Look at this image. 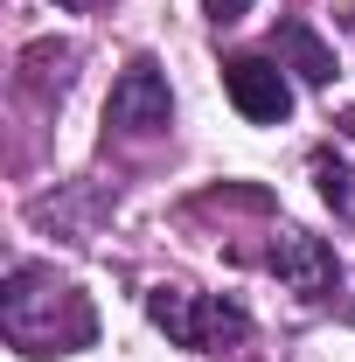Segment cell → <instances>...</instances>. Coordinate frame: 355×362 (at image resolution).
<instances>
[{
    "instance_id": "cell-1",
    "label": "cell",
    "mask_w": 355,
    "mask_h": 362,
    "mask_svg": "<svg viewBox=\"0 0 355 362\" xmlns=\"http://www.w3.org/2000/svg\"><path fill=\"white\" fill-rule=\"evenodd\" d=\"M0 327H7V341L21 356H70V349H91L98 314L49 265H14L7 286H0Z\"/></svg>"
},
{
    "instance_id": "cell-2",
    "label": "cell",
    "mask_w": 355,
    "mask_h": 362,
    "mask_svg": "<svg viewBox=\"0 0 355 362\" xmlns=\"http://www.w3.org/2000/svg\"><path fill=\"white\" fill-rule=\"evenodd\" d=\"M146 320H153L161 334H175L181 349H202V356H216V349H230V341L251 334V314H244L237 300H223V293H188V286H153V293H146Z\"/></svg>"
},
{
    "instance_id": "cell-3",
    "label": "cell",
    "mask_w": 355,
    "mask_h": 362,
    "mask_svg": "<svg viewBox=\"0 0 355 362\" xmlns=\"http://www.w3.org/2000/svg\"><path fill=\"white\" fill-rule=\"evenodd\" d=\"M105 126L119 139H153L175 126V98H168V77H161V63H126V77L112 84V98H105Z\"/></svg>"
},
{
    "instance_id": "cell-4",
    "label": "cell",
    "mask_w": 355,
    "mask_h": 362,
    "mask_svg": "<svg viewBox=\"0 0 355 362\" xmlns=\"http://www.w3.org/2000/svg\"><path fill=\"white\" fill-rule=\"evenodd\" d=\"M265 265L300 293V300H334L342 293V258H334V244H320L307 230H279L265 251Z\"/></svg>"
},
{
    "instance_id": "cell-5",
    "label": "cell",
    "mask_w": 355,
    "mask_h": 362,
    "mask_svg": "<svg viewBox=\"0 0 355 362\" xmlns=\"http://www.w3.org/2000/svg\"><path fill=\"white\" fill-rule=\"evenodd\" d=\"M223 90H230V105L251 126H279L293 112V84H286V70L272 56H230L223 63Z\"/></svg>"
},
{
    "instance_id": "cell-6",
    "label": "cell",
    "mask_w": 355,
    "mask_h": 362,
    "mask_svg": "<svg viewBox=\"0 0 355 362\" xmlns=\"http://www.w3.org/2000/svg\"><path fill=\"white\" fill-rule=\"evenodd\" d=\"M77 77V49L70 42H28L21 49V84L28 90H70Z\"/></svg>"
},
{
    "instance_id": "cell-7",
    "label": "cell",
    "mask_w": 355,
    "mask_h": 362,
    "mask_svg": "<svg viewBox=\"0 0 355 362\" xmlns=\"http://www.w3.org/2000/svg\"><path fill=\"white\" fill-rule=\"evenodd\" d=\"M279 49L293 56V70H300L307 84H334V49L320 42L307 21H279Z\"/></svg>"
},
{
    "instance_id": "cell-8",
    "label": "cell",
    "mask_w": 355,
    "mask_h": 362,
    "mask_svg": "<svg viewBox=\"0 0 355 362\" xmlns=\"http://www.w3.org/2000/svg\"><path fill=\"white\" fill-rule=\"evenodd\" d=\"M313 181H320V195H327V209L334 216H355V168H342V160H313Z\"/></svg>"
},
{
    "instance_id": "cell-9",
    "label": "cell",
    "mask_w": 355,
    "mask_h": 362,
    "mask_svg": "<svg viewBox=\"0 0 355 362\" xmlns=\"http://www.w3.org/2000/svg\"><path fill=\"white\" fill-rule=\"evenodd\" d=\"M202 14H209L216 28H230V21H244V14H251V0H202Z\"/></svg>"
},
{
    "instance_id": "cell-10",
    "label": "cell",
    "mask_w": 355,
    "mask_h": 362,
    "mask_svg": "<svg viewBox=\"0 0 355 362\" xmlns=\"http://www.w3.org/2000/svg\"><path fill=\"white\" fill-rule=\"evenodd\" d=\"M56 7H70V14H98L105 0H56Z\"/></svg>"
}]
</instances>
